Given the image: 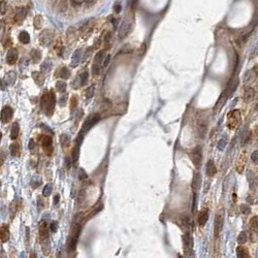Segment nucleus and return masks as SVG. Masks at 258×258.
<instances>
[{
    "label": "nucleus",
    "instance_id": "nucleus-1",
    "mask_svg": "<svg viewBox=\"0 0 258 258\" xmlns=\"http://www.w3.org/2000/svg\"><path fill=\"white\" fill-rule=\"evenodd\" d=\"M55 103H56V100H55L54 91H46L41 98V109L44 111V113L47 116H52L54 111Z\"/></svg>",
    "mask_w": 258,
    "mask_h": 258
},
{
    "label": "nucleus",
    "instance_id": "nucleus-2",
    "mask_svg": "<svg viewBox=\"0 0 258 258\" xmlns=\"http://www.w3.org/2000/svg\"><path fill=\"white\" fill-rule=\"evenodd\" d=\"M100 118H101V116L99 114H92V115H90L87 120H85L84 124H83L80 135L85 136V133L88 132V130H89L91 127H93L99 120H100Z\"/></svg>",
    "mask_w": 258,
    "mask_h": 258
},
{
    "label": "nucleus",
    "instance_id": "nucleus-3",
    "mask_svg": "<svg viewBox=\"0 0 258 258\" xmlns=\"http://www.w3.org/2000/svg\"><path fill=\"white\" fill-rule=\"evenodd\" d=\"M241 123V114L240 111L233 110L227 116V126L230 129H235L239 127Z\"/></svg>",
    "mask_w": 258,
    "mask_h": 258
},
{
    "label": "nucleus",
    "instance_id": "nucleus-4",
    "mask_svg": "<svg viewBox=\"0 0 258 258\" xmlns=\"http://www.w3.org/2000/svg\"><path fill=\"white\" fill-rule=\"evenodd\" d=\"M190 158L192 160L193 164L195 167L200 168L202 165V159H203V153H202V149L200 147H195L190 152Z\"/></svg>",
    "mask_w": 258,
    "mask_h": 258
},
{
    "label": "nucleus",
    "instance_id": "nucleus-5",
    "mask_svg": "<svg viewBox=\"0 0 258 258\" xmlns=\"http://www.w3.org/2000/svg\"><path fill=\"white\" fill-rule=\"evenodd\" d=\"M41 144H42L43 149H44V151L46 152V154L51 155L52 153V151H54V149H52V138L50 137V136L43 135L42 137H41Z\"/></svg>",
    "mask_w": 258,
    "mask_h": 258
},
{
    "label": "nucleus",
    "instance_id": "nucleus-6",
    "mask_svg": "<svg viewBox=\"0 0 258 258\" xmlns=\"http://www.w3.org/2000/svg\"><path fill=\"white\" fill-rule=\"evenodd\" d=\"M223 220H224V213L223 211H218V213H216L215 215V237H217L219 235V233L222 229L223 226Z\"/></svg>",
    "mask_w": 258,
    "mask_h": 258
},
{
    "label": "nucleus",
    "instance_id": "nucleus-7",
    "mask_svg": "<svg viewBox=\"0 0 258 258\" xmlns=\"http://www.w3.org/2000/svg\"><path fill=\"white\" fill-rule=\"evenodd\" d=\"M52 38H54V34L51 30H44L39 36V41L43 46H49L52 43Z\"/></svg>",
    "mask_w": 258,
    "mask_h": 258
},
{
    "label": "nucleus",
    "instance_id": "nucleus-8",
    "mask_svg": "<svg viewBox=\"0 0 258 258\" xmlns=\"http://www.w3.org/2000/svg\"><path fill=\"white\" fill-rule=\"evenodd\" d=\"M13 109L10 106H5L1 111V115H0V120L3 123H7L12 120L13 118Z\"/></svg>",
    "mask_w": 258,
    "mask_h": 258
},
{
    "label": "nucleus",
    "instance_id": "nucleus-9",
    "mask_svg": "<svg viewBox=\"0 0 258 258\" xmlns=\"http://www.w3.org/2000/svg\"><path fill=\"white\" fill-rule=\"evenodd\" d=\"M131 25L132 24L131 23H129V21H123V23H121L120 32H118V38H120V40H122V39H124L128 35L130 29H131Z\"/></svg>",
    "mask_w": 258,
    "mask_h": 258
},
{
    "label": "nucleus",
    "instance_id": "nucleus-10",
    "mask_svg": "<svg viewBox=\"0 0 258 258\" xmlns=\"http://www.w3.org/2000/svg\"><path fill=\"white\" fill-rule=\"evenodd\" d=\"M208 219H209V210L208 209H203L199 213L198 218H197V222H198L199 226L203 227L205 224L207 223Z\"/></svg>",
    "mask_w": 258,
    "mask_h": 258
},
{
    "label": "nucleus",
    "instance_id": "nucleus-11",
    "mask_svg": "<svg viewBox=\"0 0 258 258\" xmlns=\"http://www.w3.org/2000/svg\"><path fill=\"white\" fill-rule=\"evenodd\" d=\"M17 59H18V51H17L16 49L9 50L7 52V56H6V61L8 64H10V65L15 64Z\"/></svg>",
    "mask_w": 258,
    "mask_h": 258
},
{
    "label": "nucleus",
    "instance_id": "nucleus-12",
    "mask_svg": "<svg viewBox=\"0 0 258 258\" xmlns=\"http://www.w3.org/2000/svg\"><path fill=\"white\" fill-rule=\"evenodd\" d=\"M26 17V10L24 8H21L16 12V15L14 17V21L17 24H21Z\"/></svg>",
    "mask_w": 258,
    "mask_h": 258
},
{
    "label": "nucleus",
    "instance_id": "nucleus-13",
    "mask_svg": "<svg viewBox=\"0 0 258 258\" xmlns=\"http://www.w3.org/2000/svg\"><path fill=\"white\" fill-rule=\"evenodd\" d=\"M255 96V91L252 87H246L245 89V92H244V95H243V98L244 100H245L246 103H248V102H250L253 100Z\"/></svg>",
    "mask_w": 258,
    "mask_h": 258
},
{
    "label": "nucleus",
    "instance_id": "nucleus-14",
    "mask_svg": "<svg viewBox=\"0 0 258 258\" xmlns=\"http://www.w3.org/2000/svg\"><path fill=\"white\" fill-rule=\"evenodd\" d=\"M10 237V233H9V229H8L7 225H2L0 227V240L3 243H6L8 240H9Z\"/></svg>",
    "mask_w": 258,
    "mask_h": 258
},
{
    "label": "nucleus",
    "instance_id": "nucleus-15",
    "mask_svg": "<svg viewBox=\"0 0 258 258\" xmlns=\"http://www.w3.org/2000/svg\"><path fill=\"white\" fill-rule=\"evenodd\" d=\"M201 182H202V177L201 174L199 173H195L193 177V182H192V188L194 191L199 190V188L201 186Z\"/></svg>",
    "mask_w": 258,
    "mask_h": 258
},
{
    "label": "nucleus",
    "instance_id": "nucleus-16",
    "mask_svg": "<svg viewBox=\"0 0 258 258\" xmlns=\"http://www.w3.org/2000/svg\"><path fill=\"white\" fill-rule=\"evenodd\" d=\"M206 173L209 177H213L215 176V174L216 173V167L215 165V162L213 161L212 159L209 160L207 163V166H206Z\"/></svg>",
    "mask_w": 258,
    "mask_h": 258
},
{
    "label": "nucleus",
    "instance_id": "nucleus-17",
    "mask_svg": "<svg viewBox=\"0 0 258 258\" xmlns=\"http://www.w3.org/2000/svg\"><path fill=\"white\" fill-rule=\"evenodd\" d=\"M49 234V229H48V224L46 222H41L39 225V235L42 239H46L48 237Z\"/></svg>",
    "mask_w": 258,
    "mask_h": 258
},
{
    "label": "nucleus",
    "instance_id": "nucleus-18",
    "mask_svg": "<svg viewBox=\"0 0 258 258\" xmlns=\"http://www.w3.org/2000/svg\"><path fill=\"white\" fill-rule=\"evenodd\" d=\"M56 75L59 78H61V79H69V77H70V70L67 68V67H61L58 69V71L56 72Z\"/></svg>",
    "mask_w": 258,
    "mask_h": 258
},
{
    "label": "nucleus",
    "instance_id": "nucleus-19",
    "mask_svg": "<svg viewBox=\"0 0 258 258\" xmlns=\"http://www.w3.org/2000/svg\"><path fill=\"white\" fill-rule=\"evenodd\" d=\"M81 54H82L81 50L75 51V52L73 54V56H72V63H71V65L73 66V67H76V66L79 64L80 60H81Z\"/></svg>",
    "mask_w": 258,
    "mask_h": 258
},
{
    "label": "nucleus",
    "instance_id": "nucleus-20",
    "mask_svg": "<svg viewBox=\"0 0 258 258\" xmlns=\"http://www.w3.org/2000/svg\"><path fill=\"white\" fill-rule=\"evenodd\" d=\"M15 80H16V73L15 72H9V73L6 74V76L4 77L3 81L6 85H10L14 84Z\"/></svg>",
    "mask_w": 258,
    "mask_h": 258
},
{
    "label": "nucleus",
    "instance_id": "nucleus-21",
    "mask_svg": "<svg viewBox=\"0 0 258 258\" xmlns=\"http://www.w3.org/2000/svg\"><path fill=\"white\" fill-rule=\"evenodd\" d=\"M104 54H105V51L103 50V51H100L95 55V57H94V60H93V64L94 65H97L100 67L101 65V62L104 61Z\"/></svg>",
    "mask_w": 258,
    "mask_h": 258
},
{
    "label": "nucleus",
    "instance_id": "nucleus-22",
    "mask_svg": "<svg viewBox=\"0 0 258 258\" xmlns=\"http://www.w3.org/2000/svg\"><path fill=\"white\" fill-rule=\"evenodd\" d=\"M237 256L238 258H249L248 250L244 246H239L237 248Z\"/></svg>",
    "mask_w": 258,
    "mask_h": 258
},
{
    "label": "nucleus",
    "instance_id": "nucleus-23",
    "mask_svg": "<svg viewBox=\"0 0 258 258\" xmlns=\"http://www.w3.org/2000/svg\"><path fill=\"white\" fill-rule=\"evenodd\" d=\"M32 77L34 79L35 83L39 85H42L44 83V76L41 72H33L32 73Z\"/></svg>",
    "mask_w": 258,
    "mask_h": 258
},
{
    "label": "nucleus",
    "instance_id": "nucleus-24",
    "mask_svg": "<svg viewBox=\"0 0 258 258\" xmlns=\"http://www.w3.org/2000/svg\"><path fill=\"white\" fill-rule=\"evenodd\" d=\"M19 125L18 122H15L13 124L12 129H11V139H12V140H16L19 136Z\"/></svg>",
    "mask_w": 258,
    "mask_h": 258
},
{
    "label": "nucleus",
    "instance_id": "nucleus-25",
    "mask_svg": "<svg viewBox=\"0 0 258 258\" xmlns=\"http://www.w3.org/2000/svg\"><path fill=\"white\" fill-rule=\"evenodd\" d=\"M19 39L23 44H28L30 41V36L26 31H21L19 35Z\"/></svg>",
    "mask_w": 258,
    "mask_h": 258
},
{
    "label": "nucleus",
    "instance_id": "nucleus-26",
    "mask_svg": "<svg viewBox=\"0 0 258 258\" xmlns=\"http://www.w3.org/2000/svg\"><path fill=\"white\" fill-rule=\"evenodd\" d=\"M182 239H184V248H185V251L187 250V249H189V248H191V246H192V244H191V242H192V241H191V237H190V234H185L184 236V238H182Z\"/></svg>",
    "mask_w": 258,
    "mask_h": 258
},
{
    "label": "nucleus",
    "instance_id": "nucleus-27",
    "mask_svg": "<svg viewBox=\"0 0 258 258\" xmlns=\"http://www.w3.org/2000/svg\"><path fill=\"white\" fill-rule=\"evenodd\" d=\"M79 154H80V145H76L73 151H72V161H73L74 164H76L78 159H79Z\"/></svg>",
    "mask_w": 258,
    "mask_h": 258
},
{
    "label": "nucleus",
    "instance_id": "nucleus-28",
    "mask_svg": "<svg viewBox=\"0 0 258 258\" xmlns=\"http://www.w3.org/2000/svg\"><path fill=\"white\" fill-rule=\"evenodd\" d=\"M60 144L63 148H68L70 145V137L67 134H62L60 136Z\"/></svg>",
    "mask_w": 258,
    "mask_h": 258
},
{
    "label": "nucleus",
    "instance_id": "nucleus-29",
    "mask_svg": "<svg viewBox=\"0 0 258 258\" xmlns=\"http://www.w3.org/2000/svg\"><path fill=\"white\" fill-rule=\"evenodd\" d=\"M10 151L12 156H19V146L18 143H13L10 146Z\"/></svg>",
    "mask_w": 258,
    "mask_h": 258
},
{
    "label": "nucleus",
    "instance_id": "nucleus-30",
    "mask_svg": "<svg viewBox=\"0 0 258 258\" xmlns=\"http://www.w3.org/2000/svg\"><path fill=\"white\" fill-rule=\"evenodd\" d=\"M30 56H31L32 61L34 63H37L41 58V52L38 50H32L30 52Z\"/></svg>",
    "mask_w": 258,
    "mask_h": 258
},
{
    "label": "nucleus",
    "instance_id": "nucleus-31",
    "mask_svg": "<svg viewBox=\"0 0 258 258\" xmlns=\"http://www.w3.org/2000/svg\"><path fill=\"white\" fill-rule=\"evenodd\" d=\"M55 87H56V90L58 91V92L63 93V92H65L66 87H67V85H66V83H65V82L58 81V82H56V85H55Z\"/></svg>",
    "mask_w": 258,
    "mask_h": 258
},
{
    "label": "nucleus",
    "instance_id": "nucleus-32",
    "mask_svg": "<svg viewBox=\"0 0 258 258\" xmlns=\"http://www.w3.org/2000/svg\"><path fill=\"white\" fill-rule=\"evenodd\" d=\"M42 23H43L42 17H41L40 15H37V16L35 17V19H34V26H35V28H37V29L41 28V26H42Z\"/></svg>",
    "mask_w": 258,
    "mask_h": 258
},
{
    "label": "nucleus",
    "instance_id": "nucleus-33",
    "mask_svg": "<svg viewBox=\"0 0 258 258\" xmlns=\"http://www.w3.org/2000/svg\"><path fill=\"white\" fill-rule=\"evenodd\" d=\"M87 80H88V72L87 71L83 72V73L81 74V78H80V85H85V84H87Z\"/></svg>",
    "mask_w": 258,
    "mask_h": 258
},
{
    "label": "nucleus",
    "instance_id": "nucleus-34",
    "mask_svg": "<svg viewBox=\"0 0 258 258\" xmlns=\"http://www.w3.org/2000/svg\"><path fill=\"white\" fill-rule=\"evenodd\" d=\"M246 241H248V236H246V232H242L239 235V237H238V243H239L240 245H243Z\"/></svg>",
    "mask_w": 258,
    "mask_h": 258
},
{
    "label": "nucleus",
    "instance_id": "nucleus-35",
    "mask_svg": "<svg viewBox=\"0 0 258 258\" xmlns=\"http://www.w3.org/2000/svg\"><path fill=\"white\" fill-rule=\"evenodd\" d=\"M57 8L59 12H65L67 8V2L66 1H59L57 2Z\"/></svg>",
    "mask_w": 258,
    "mask_h": 258
},
{
    "label": "nucleus",
    "instance_id": "nucleus-36",
    "mask_svg": "<svg viewBox=\"0 0 258 258\" xmlns=\"http://www.w3.org/2000/svg\"><path fill=\"white\" fill-rule=\"evenodd\" d=\"M249 223H250L251 229H253L254 231H257V227H258L257 216H253V217H252L251 219H250V221H249Z\"/></svg>",
    "mask_w": 258,
    "mask_h": 258
},
{
    "label": "nucleus",
    "instance_id": "nucleus-37",
    "mask_svg": "<svg viewBox=\"0 0 258 258\" xmlns=\"http://www.w3.org/2000/svg\"><path fill=\"white\" fill-rule=\"evenodd\" d=\"M51 65H52L51 61L46 60V61L42 64V66H41V70H42L43 72H48L50 69H51Z\"/></svg>",
    "mask_w": 258,
    "mask_h": 258
},
{
    "label": "nucleus",
    "instance_id": "nucleus-38",
    "mask_svg": "<svg viewBox=\"0 0 258 258\" xmlns=\"http://www.w3.org/2000/svg\"><path fill=\"white\" fill-rule=\"evenodd\" d=\"M52 184H47L45 187H44L43 189V195L44 196H49L50 194L52 193Z\"/></svg>",
    "mask_w": 258,
    "mask_h": 258
},
{
    "label": "nucleus",
    "instance_id": "nucleus-39",
    "mask_svg": "<svg viewBox=\"0 0 258 258\" xmlns=\"http://www.w3.org/2000/svg\"><path fill=\"white\" fill-rule=\"evenodd\" d=\"M67 98H68V95H67V94H63V95L59 98V101H58V104H59L61 107H64L65 105H66V102H67Z\"/></svg>",
    "mask_w": 258,
    "mask_h": 258
},
{
    "label": "nucleus",
    "instance_id": "nucleus-40",
    "mask_svg": "<svg viewBox=\"0 0 258 258\" xmlns=\"http://www.w3.org/2000/svg\"><path fill=\"white\" fill-rule=\"evenodd\" d=\"M7 2L6 1H1L0 2V14L4 15L7 11Z\"/></svg>",
    "mask_w": 258,
    "mask_h": 258
},
{
    "label": "nucleus",
    "instance_id": "nucleus-41",
    "mask_svg": "<svg viewBox=\"0 0 258 258\" xmlns=\"http://www.w3.org/2000/svg\"><path fill=\"white\" fill-rule=\"evenodd\" d=\"M93 93H94V87H93V85H91V87H89L87 90H85V95H87V98H91V97L93 96Z\"/></svg>",
    "mask_w": 258,
    "mask_h": 258
},
{
    "label": "nucleus",
    "instance_id": "nucleus-42",
    "mask_svg": "<svg viewBox=\"0 0 258 258\" xmlns=\"http://www.w3.org/2000/svg\"><path fill=\"white\" fill-rule=\"evenodd\" d=\"M251 78H252V70L251 71H248L245 74V83L246 84H248V83L251 82Z\"/></svg>",
    "mask_w": 258,
    "mask_h": 258
},
{
    "label": "nucleus",
    "instance_id": "nucleus-43",
    "mask_svg": "<svg viewBox=\"0 0 258 258\" xmlns=\"http://www.w3.org/2000/svg\"><path fill=\"white\" fill-rule=\"evenodd\" d=\"M5 158H6V154H5L4 151H0V167L3 165V163L5 161Z\"/></svg>",
    "mask_w": 258,
    "mask_h": 258
},
{
    "label": "nucleus",
    "instance_id": "nucleus-44",
    "mask_svg": "<svg viewBox=\"0 0 258 258\" xmlns=\"http://www.w3.org/2000/svg\"><path fill=\"white\" fill-rule=\"evenodd\" d=\"M77 104H78L77 97H76V96L72 97V99H71V110H72V111L75 110V108L77 107Z\"/></svg>",
    "mask_w": 258,
    "mask_h": 258
},
{
    "label": "nucleus",
    "instance_id": "nucleus-45",
    "mask_svg": "<svg viewBox=\"0 0 258 258\" xmlns=\"http://www.w3.org/2000/svg\"><path fill=\"white\" fill-rule=\"evenodd\" d=\"M225 146H226V140L225 139H221L217 145V148H218V149H223L225 148Z\"/></svg>",
    "mask_w": 258,
    "mask_h": 258
},
{
    "label": "nucleus",
    "instance_id": "nucleus-46",
    "mask_svg": "<svg viewBox=\"0 0 258 258\" xmlns=\"http://www.w3.org/2000/svg\"><path fill=\"white\" fill-rule=\"evenodd\" d=\"M241 209H242L243 213H245V215H248V213H249V212H250V208H249L248 205H242Z\"/></svg>",
    "mask_w": 258,
    "mask_h": 258
},
{
    "label": "nucleus",
    "instance_id": "nucleus-47",
    "mask_svg": "<svg viewBox=\"0 0 258 258\" xmlns=\"http://www.w3.org/2000/svg\"><path fill=\"white\" fill-rule=\"evenodd\" d=\"M79 176H80V180H85V179H87V175L85 174V172L83 170H80V174H79Z\"/></svg>",
    "mask_w": 258,
    "mask_h": 258
},
{
    "label": "nucleus",
    "instance_id": "nucleus-48",
    "mask_svg": "<svg viewBox=\"0 0 258 258\" xmlns=\"http://www.w3.org/2000/svg\"><path fill=\"white\" fill-rule=\"evenodd\" d=\"M251 160L253 163H257V151H254L251 154Z\"/></svg>",
    "mask_w": 258,
    "mask_h": 258
},
{
    "label": "nucleus",
    "instance_id": "nucleus-49",
    "mask_svg": "<svg viewBox=\"0 0 258 258\" xmlns=\"http://www.w3.org/2000/svg\"><path fill=\"white\" fill-rule=\"evenodd\" d=\"M114 8H115L116 13H120V10H121V5L118 3V2H116V3L115 4V6H114Z\"/></svg>",
    "mask_w": 258,
    "mask_h": 258
},
{
    "label": "nucleus",
    "instance_id": "nucleus-50",
    "mask_svg": "<svg viewBox=\"0 0 258 258\" xmlns=\"http://www.w3.org/2000/svg\"><path fill=\"white\" fill-rule=\"evenodd\" d=\"M29 149H30V151H33V149H35V143L33 140H31L29 142Z\"/></svg>",
    "mask_w": 258,
    "mask_h": 258
},
{
    "label": "nucleus",
    "instance_id": "nucleus-51",
    "mask_svg": "<svg viewBox=\"0 0 258 258\" xmlns=\"http://www.w3.org/2000/svg\"><path fill=\"white\" fill-rule=\"evenodd\" d=\"M51 229L52 232H55L56 231V222H52V225H51Z\"/></svg>",
    "mask_w": 258,
    "mask_h": 258
},
{
    "label": "nucleus",
    "instance_id": "nucleus-52",
    "mask_svg": "<svg viewBox=\"0 0 258 258\" xmlns=\"http://www.w3.org/2000/svg\"><path fill=\"white\" fill-rule=\"evenodd\" d=\"M83 3H84V2H81V1H72V5H74V6H81Z\"/></svg>",
    "mask_w": 258,
    "mask_h": 258
},
{
    "label": "nucleus",
    "instance_id": "nucleus-53",
    "mask_svg": "<svg viewBox=\"0 0 258 258\" xmlns=\"http://www.w3.org/2000/svg\"><path fill=\"white\" fill-rule=\"evenodd\" d=\"M109 60H110V55H108V56L106 57V59H105L104 61H103V62H105V63H103L104 67H106V66L109 64Z\"/></svg>",
    "mask_w": 258,
    "mask_h": 258
},
{
    "label": "nucleus",
    "instance_id": "nucleus-54",
    "mask_svg": "<svg viewBox=\"0 0 258 258\" xmlns=\"http://www.w3.org/2000/svg\"><path fill=\"white\" fill-rule=\"evenodd\" d=\"M5 87H6V85H5V83L3 80H0V89H4Z\"/></svg>",
    "mask_w": 258,
    "mask_h": 258
},
{
    "label": "nucleus",
    "instance_id": "nucleus-55",
    "mask_svg": "<svg viewBox=\"0 0 258 258\" xmlns=\"http://www.w3.org/2000/svg\"><path fill=\"white\" fill-rule=\"evenodd\" d=\"M58 201H59V195H58V194H56V195L54 196V204H57Z\"/></svg>",
    "mask_w": 258,
    "mask_h": 258
},
{
    "label": "nucleus",
    "instance_id": "nucleus-56",
    "mask_svg": "<svg viewBox=\"0 0 258 258\" xmlns=\"http://www.w3.org/2000/svg\"><path fill=\"white\" fill-rule=\"evenodd\" d=\"M37 256H36V254L34 253V252H32L31 254H30V258H36Z\"/></svg>",
    "mask_w": 258,
    "mask_h": 258
},
{
    "label": "nucleus",
    "instance_id": "nucleus-57",
    "mask_svg": "<svg viewBox=\"0 0 258 258\" xmlns=\"http://www.w3.org/2000/svg\"><path fill=\"white\" fill-rule=\"evenodd\" d=\"M1 138H2V133L0 131V142H1Z\"/></svg>",
    "mask_w": 258,
    "mask_h": 258
},
{
    "label": "nucleus",
    "instance_id": "nucleus-58",
    "mask_svg": "<svg viewBox=\"0 0 258 258\" xmlns=\"http://www.w3.org/2000/svg\"><path fill=\"white\" fill-rule=\"evenodd\" d=\"M180 258H184V257H180Z\"/></svg>",
    "mask_w": 258,
    "mask_h": 258
}]
</instances>
